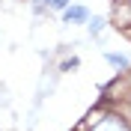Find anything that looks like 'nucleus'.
<instances>
[{
    "instance_id": "3",
    "label": "nucleus",
    "mask_w": 131,
    "mask_h": 131,
    "mask_svg": "<svg viewBox=\"0 0 131 131\" xmlns=\"http://www.w3.org/2000/svg\"><path fill=\"white\" fill-rule=\"evenodd\" d=\"M107 60H110L113 66H119V69H128V60H125V57H116V54H107Z\"/></svg>"
},
{
    "instance_id": "5",
    "label": "nucleus",
    "mask_w": 131,
    "mask_h": 131,
    "mask_svg": "<svg viewBox=\"0 0 131 131\" xmlns=\"http://www.w3.org/2000/svg\"><path fill=\"white\" fill-rule=\"evenodd\" d=\"M66 3H69V0H51V6H54V9H66Z\"/></svg>"
},
{
    "instance_id": "1",
    "label": "nucleus",
    "mask_w": 131,
    "mask_h": 131,
    "mask_svg": "<svg viewBox=\"0 0 131 131\" xmlns=\"http://www.w3.org/2000/svg\"><path fill=\"white\" fill-rule=\"evenodd\" d=\"M92 131H128V125L119 119V116H113V113H107V116H101L95 125H92Z\"/></svg>"
},
{
    "instance_id": "4",
    "label": "nucleus",
    "mask_w": 131,
    "mask_h": 131,
    "mask_svg": "<svg viewBox=\"0 0 131 131\" xmlns=\"http://www.w3.org/2000/svg\"><path fill=\"white\" fill-rule=\"evenodd\" d=\"M101 24H104V21H98V18L90 24V33H92V36H95V33H101Z\"/></svg>"
},
{
    "instance_id": "2",
    "label": "nucleus",
    "mask_w": 131,
    "mask_h": 131,
    "mask_svg": "<svg viewBox=\"0 0 131 131\" xmlns=\"http://www.w3.org/2000/svg\"><path fill=\"white\" fill-rule=\"evenodd\" d=\"M83 18H86V9H83V6L66 9V21H83Z\"/></svg>"
}]
</instances>
